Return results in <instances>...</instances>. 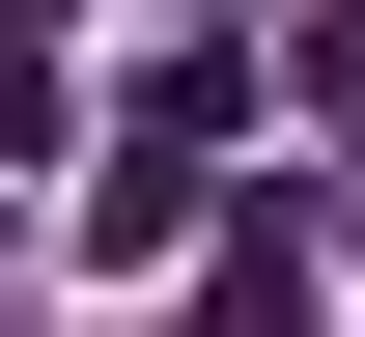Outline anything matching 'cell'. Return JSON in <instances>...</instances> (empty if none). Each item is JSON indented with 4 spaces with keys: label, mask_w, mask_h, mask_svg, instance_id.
Listing matches in <instances>:
<instances>
[{
    "label": "cell",
    "mask_w": 365,
    "mask_h": 337,
    "mask_svg": "<svg viewBox=\"0 0 365 337\" xmlns=\"http://www.w3.org/2000/svg\"><path fill=\"white\" fill-rule=\"evenodd\" d=\"M29 169H56V113H0V225H29Z\"/></svg>",
    "instance_id": "7a4b0ae2"
},
{
    "label": "cell",
    "mask_w": 365,
    "mask_h": 337,
    "mask_svg": "<svg viewBox=\"0 0 365 337\" xmlns=\"http://www.w3.org/2000/svg\"><path fill=\"white\" fill-rule=\"evenodd\" d=\"M309 85H365V0H337V28H309Z\"/></svg>",
    "instance_id": "3957f363"
},
{
    "label": "cell",
    "mask_w": 365,
    "mask_h": 337,
    "mask_svg": "<svg viewBox=\"0 0 365 337\" xmlns=\"http://www.w3.org/2000/svg\"><path fill=\"white\" fill-rule=\"evenodd\" d=\"M309 309H337V253H309V225H225V281H197V337H309Z\"/></svg>",
    "instance_id": "6da1fadb"
}]
</instances>
